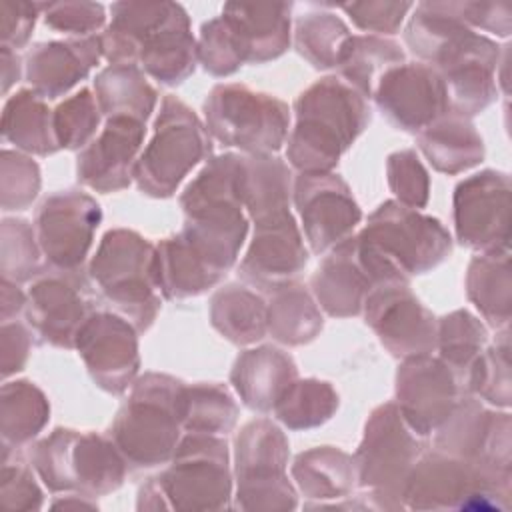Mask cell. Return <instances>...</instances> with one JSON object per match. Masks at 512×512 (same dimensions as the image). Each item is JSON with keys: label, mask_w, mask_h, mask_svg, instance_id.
<instances>
[{"label": "cell", "mask_w": 512, "mask_h": 512, "mask_svg": "<svg viewBox=\"0 0 512 512\" xmlns=\"http://www.w3.org/2000/svg\"><path fill=\"white\" fill-rule=\"evenodd\" d=\"M370 282L374 280L356 252V242H348L318 270L314 276V290L330 314L348 316L360 310Z\"/></svg>", "instance_id": "ffe728a7"}, {"label": "cell", "mask_w": 512, "mask_h": 512, "mask_svg": "<svg viewBox=\"0 0 512 512\" xmlns=\"http://www.w3.org/2000/svg\"><path fill=\"white\" fill-rule=\"evenodd\" d=\"M206 150L208 142L196 116L182 102L168 98L156 122V134L136 166L140 188L152 196L172 194Z\"/></svg>", "instance_id": "277c9868"}, {"label": "cell", "mask_w": 512, "mask_h": 512, "mask_svg": "<svg viewBox=\"0 0 512 512\" xmlns=\"http://www.w3.org/2000/svg\"><path fill=\"white\" fill-rule=\"evenodd\" d=\"M236 406L222 388L196 386L182 392V422L188 428L216 432L234 424Z\"/></svg>", "instance_id": "1f68e13d"}, {"label": "cell", "mask_w": 512, "mask_h": 512, "mask_svg": "<svg viewBox=\"0 0 512 512\" xmlns=\"http://www.w3.org/2000/svg\"><path fill=\"white\" fill-rule=\"evenodd\" d=\"M296 202L316 252L346 236L360 218L346 184L330 174L302 176L296 184Z\"/></svg>", "instance_id": "30bf717a"}, {"label": "cell", "mask_w": 512, "mask_h": 512, "mask_svg": "<svg viewBox=\"0 0 512 512\" xmlns=\"http://www.w3.org/2000/svg\"><path fill=\"white\" fill-rule=\"evenodd\" d=\"M378 104L404 130L430 126L450 104L446 86L432 68L422 64L398 66L380 78Z\"/></svg>", "instance_id": "ba28073f"}, {"label": "cell", "mask_w": 512, "mask_h": 512, "mask_svg": "<svg viewBox=\"0 0 512 512\" xmlns=\"http://www.w3.org/2000/svg\"><path fill=\"white\" fill-rule=\"evenodd\" d=\"M462 20L474 30H486L496 36L510 34V6L504 2H460Z\"/></svg>", "instance_id": "7bdbcfd3"}, {"label": "cell", "mask_w": 512, "mask_h": 512, "mask_svg": "<svg viewBox=\"0 0 512 512\" xmlns=\"http://www.w3.org/2000/svg\"><path fill=\"white\" fill-rule=\"evenodd\" d=\"M102 108L112 116L146 120L154 106V90L144 82L132 64H116L96 80Z\"/></svg>", "instance_id": "484cf974"}, {"label": "cell", "mask_w": 512, "mask_h": 512, "mask_svg": "<svg viewBox=\"0 0 512 512\" xmlns=\"http://www.w3.org/2000/svg\"><path fill=\"white\" fill-rule=\"evenodd\" d=\"M468 294L480 312L502 326L510 318V268L506 250L476 258L468 274Z\"/></svg>", "instance_id": "cb8c5ba5"}, {"label": "cell", "mask_w": 512, "mask_h": 512, "mask_svg": "<svg viewBox=\"0 0 512 512\" xmlns=\"http://www.w3.org/2000/svg\"><path fill=\"white\" fill-rule=\"evenodd\" d=\"M48 414L42 394L28 382L4 388V434L6 438L26 440L38 432Z\"/></svg>", "instance_id": "d6a6232c"}, {"label": "cell", "mask_w": 512, "mask_h": 512, "mask_svg": "<svg viewBox=\"0 0 512 512\" xmlns=\"http://www.w3.org/2000/svg\"><path fill=\"white\" fill-rule=\"evenodd\" d=\"M298 126L290 140V160L308 174H322L350 146L368 120L362 98L336 78L308 88L298 104Z\"/></svg>", "instance_id": "6da1fadb"}, {"label": "cell", "mask_w": 512, "mask_h": 512, "mask_svg": "<svg viewBox=\"0 0 512 512\" xmlns=\"http://www.w3.org/2000/svg\"><path fill=\"white\" fill-rule=\"evenodd\" d=\"M388 178L392 190L402 202L410 206H422L428 196V178L414 152H400L390 156Z\"/></svg>", "instance_id": "ab89813d"}, {"label": "cell", "mask_w": 512, "mask_h": 512, "mask_svg": "<svg viewBox=\"0 0 512 512\" xmlns=\"http://www.w3.org/2000/svg\"><path fill=\"white\" fill-rule=\"evenodd\" d=\"M100 54V36L38 44L28 58V78L42 94L54 98L84 78Z\"/></svg>", "instance_id": "e0dca14e"}, {"label": "cell", "mask_w": 512, "mask_h": 512, "mask_svg": "<svg viewBox=\"0 0 512 512\" xmlns=\"http://www.w3.org/2000/svg\"><path fill=\"white\" fill-rule=\"evenodd\" d=\"M360 238L374 246L402 274L424 272L450 252V238L436 220L394 202L384 204L372 216Z\"/></svg>", "instance_id": "8992f818"}, {"label": "cell", "mask_w": 512, "mask_h": 512, "mask_svg": "<svg viewBox=\"0 0 512 512\" xmlns=\"http://www.w3.org/2000/svg\"><path fill=\"white\" fill-rule=\"evenodd\" d=\"M368 322L380 340L402 356H424L434 348L432 316L400 286H382L368 300Z\"/></svg>", "instance_id": "8fae6325"}, {"label": "cell", "mask_w": 512, "mask_h": 512, "mask_svg": "<svg viewBox=\"0 0 512 512\" xmlns=\"http://www.w3.org/2000/svg\"><path fill=\"white\" fill-rule=\"evenodd\" d=\"M398 398L412 428L426 434L450 418L456 400L452 372L438 360L414 356L398 374Z\"/></svg>", "instance_id": "4fadbf2b"}, {"label": "cell", "mask_w": 512, "mask_h": 512, "mask_svg": "<svg viewBox=\"0 0 512 512\" xmlns=\"http://www.w3.org/2000/svg\"><path fill=\"white\" fill-rule=\"evenodd\" d=\"M92 276L140 328L152 322L158 308L152 292L156 256L140 236L126 230L106 234L92 262Z\"/></svg>", "instance_id": "3957f363"}, {"label": "cell", "mask_w": 512, "mask_h": 512, "mask_svg": "<svg viewBox=\"0 0 512 512\" xmlns=\"http://www.w3.org/2000/svg\"><path fill=\"white\" fill-rule=\"evenodd\" d=\"M98 220L100 210L92 198L74 192L52 196L38 216L40 242L50 260L62 268L78 266Z\"/></svg>", "instance_id": "7c38bea8"}, {"label": "cell", "mask_w": 512, "mask_h": 512, "mask_svg": "<svg viewBox=\"0 0 512 512\" xmlns=\"http://www.w3.org/2000/svg\"><path fill=\"white\" fill-rule=\"evenodd\" d=\"M172 2H114L110 6V24L100 36L102 52L116 64H128L138 58L148 32L164 20Z\"/></svg>", "instance_id": "7402d4cb"}, {"label": "cell", "mask_w": 512, "mask_h": 512, "mask_svg": "<svg viewBox=\"0 0 512 512\" xmlns=\"http://www.w3.org/2000/svg\"><path fill=\"white\" fill-rule=\"evenodd\" d=\"M76 340L94 380L110 392H122L138 368L132 328L116 316L96 314L82 324Z\"/></svg>", "instance_id": "9c48e42d"}, {"label": "cell", "mask_w": 512, "mask_h": 512, "mask_svg": "<svg viewBox=\"0 0 512 512\" xmlns=\"http://www.w3.org/2000/svg\"><path fill=\"white\" fill-rule=\"evenodd\" d=\"M336 404L338 398L328 384L306 380L290 384L276 406L280 420L290 428H310L330 418Z\"/></svg>", "instance_id": "4dcf8cb0"}, {"label": "cell", "mask_w": 512, "mask_h": 512, "mask_svg": "<svg viewBox=\"0 0 512 512\" xmlns=\"http://www.w3.org/2000/svg\"><path fill=\"white\" fill-rule=\"evenodd\" d=\"M350 36L342 18L330 10H310L296 22V46L300 54L320 68L338 64Z\"/></svg>", "instance_id": "83f0119b"}, {"label": "cell", "mask_w": 512, "mask_h": 512, "mask_svg": "<svg viewBox=\"0 0 512 512\" xmlns=\"http://www.w3.org/2000/svg\"><path fill=\"white\" fill-rule=\"evenodd\" d=\"M42 16L46 26L68 34H88L104 26L106 8L98 2L64 0L42 2Z\"/></svg>", "instance_id": "8d00e7d4"}, {"label": "cell", "mask_w": 512, "mask_h": 512, "mask_svg": "<svg viewBox=\"0 0 512 512\" xmlns=\"http://www.w3.org/2000/svg\"><path fill=\"white\" fill-rule=\"evenodd\" d=\"M486 340V332L476 318L466 312H454L440 326L442 358L452 368H468Z\"/></svg>", "instance_id": "836d02e7"}, {"label": "cell", "mask_w": 512, "mask_h": 512, "mask_svg": "<svg viewBox=\"0 0 512 512\" xmlns=\"http://www.w3.org/2000/svg\"><path fill=\"white\" fill-rule=\"evenodd\" d=\"M84 314L80 286L72 280L50 276L30 292V318L52 344L70 346L86 322Z\"/></svg>", "instance_id": "d6986e66"}, {"label": "cell", "mask_w": 512, "mask_h": 512, "mask_svg": "<svg viewBox=\"0 0 512 512\" xmlns=\"http://www.w3.org/2000/svg\"><path fill=\"white\" fill-rule=\"evenodd\" d=\"M508 176L486 170L456 190V230L464 244L484 250H506Z\"/></svg>", "instance_id": "52a82bcc"}, {"label": "cell", "mask_w": 512, "mask_h": 512, "mask_svg": "<svg viewBox=\"0 0 512 512\" xmlns=\"http://www.w3.org/2000/svg\"><path fill=\"white\" fill-rule=\"evenodd\" d=\"M296 370L288 356L272 348L246 352L232 374V380L244 402L258 410L278 404L290 388Z\"/></svg>", "instance_id": "44dd1931"}, {"label": "cell", "mask_w": 512, "mask_h": 512, "mask_svg": "<svg viewBox=\"0 0 512 512\" xmlns=\"http://www.w3.org/2000/svg\"><path fill=\"white\" fill-rule=\"evenodd\" d=\"M40 14H42V2L2 0L0 2V22H2L4 48L22 46L30 38L36 16H40Z\"/></svg>", "instance_id": "60d3db41"}, {"label": "cell", "mask_w": 512, "mask_h": 512, "mask_svg": "<svg viewBox=\"0 0 512 512\" xmlns=\"http://www.w3.org/2000/svg\"><path fill=\"white\" fill-rule=\"evenodd\" d=\"M98 126V110L88 90L66 100L54 120V132L62 146L76 148L82 146Z\"/></svg>", "instance_id": "d590c367"}, {"label": "cell", "mask_w": 512, "mask_h": 512, "mask_svg": "<svg viewBox=\"0 0 512 512\" xmlns=\"http://www.w3.org/2000/svg\"><path fill=\"white\" fill-rule=\"evenodd\" d=\"M212 320L226 338L244 344L262 338L266 328V308L248 290L230 286L214 296Z\"/></svg>", "instance_id": "4316f807"}, {"label": "cell", "mask_w": 512, "mask_h": 512, "mask_svg": "<svg viewBox=\"0 0 512 512\" xmlns=\"http://www.w3.org/2000/svg\"><path fill=\"white\" fill-rule=\"evenodd\" d=\"M4 170L12 172L16 178L4 176V204L6 206H24L30 202L38 190V170L26 158H12L4 154Z\"/></svg>", "instance_id": "b9f144b4"}, {"label": "cell", "mask_w": 512, "mask_h": 512, "mask_svg": "<svg viewBox=\"0 0 512 512\" xmlns=\"http://www.w3.org/2000/svg\"><path fill=\"white\" fill-rule=\"evenodd\" d=\"M220 16L244 60L276 58L290 44L292 4L288 2H228Z\"/></svg>", "instance_id": "5bb4252c"}, {"label": "cell", "mask_w": 512, "mask_h": 512, "mask_svg": "<svg viewBox=\"0 0 512 512\" xmlns=\"http://www.w3.org/2000/svg\"><path fill=\"white\" fill-rule=\"evenodd\" d=\"M306 264V252L288 214L258 224L252 248L242 264L254 282H278L296 274Z\"/></svg>", "instance_id": "ac0fdd59"}, {"label": "cell", "mask_w": 512, "mask_h": 512, "mask_svg": "<svg viewBox=\"0 0 512 512\" xmlns=\"http://www.w3.org/2000/svg\"><path fill=\"white\" fill-rule=\"evenodd\" d=\"M196 56L198 46L190 32L188 12L172 2L164 20L144 38L138 60L154 78L176 84L194 70Z\"/></svg>", "instance_id": "2e32d148"}, {"label": "cell", "mask_w": 512, "mask_h": 512, "mask_svg": "<svg viewBox=\"0 0 512 512\" xmlns=\"http://www.w3.org/2000/svg\"><path fill=\"white\" fill-rule=\"evenodd\" d=\"M320 326V314L304 290L286 288L276 294L270 306V330L278 340L302 344L310 340Z\"/></svg>", "instance_id": "f546056e"}, {"label": "cell", "mask_w": 512, "mask_h": 512, "mask_svg": "<svg viewBox=\"0 0 512 512\" xmlns=\"http://www.w3.org/2000/svg\"><path fill=\"white\" fill-rule=\"evenodd\" d=\"M404 58L398 44L380 36H350L344 44L338 64L344 76L362 92L370 94L376 76H384Z\"/></svg>", "instance_id": "d4e9b609"}, {"label": "cell", "mask_w": 512, "mask_h": 512, "mask_svg": "<svg viewBox=\"0 0 512 512\" xmlns=\"http://www.w3.org/2000/svg\"><path fill=\"white\" fill-rule=\"evenodd\" d=\"M198 58L202 60L206 70L218 76L234 72L244 62L236 46V40L222 16L202 26L200 42H198Z\"/></svg>", "instance_id": "e575fe53"}, {"label": "cell", "mask_w": 512, "mask_h": 512, "mask_svg": "<svg viewBox=\"0 0 512 512\" xmlns=\"http://www.w3.org/2000/svg\"><path fill=\"white\" fill-rule=\"evenodd\" d=\"M142 134V120L112 116L102 136L80 156L78 174L82 182L98 190L126 186Z\"/></svg>", "instance_id": "9a60e30c"}, {"label": "cell", "mask_w": 512, "mask_h": 512, "mask_svg": "<svg viewBox=\"0 0 512 512\" xmlns=\"http://www.w3.org/2000/svg\"><path fill=\"white\" fill-rule=\"evenodd\" d=\"M182 392L166 376L150 374L140 380L114 424V438L130 458L150 464L170 454L182 420Z\"/></svg>", "instance_id": "7a4b0ae2"}, {"label": "cell", "mask_w": 512, "mask_h": 512, "mask_svg": "<svg viewBox=\"0 0 512 512\" xmlns=\"http://www.w3.org/2000/svg\"><path fill=\"white\" fill-rule=\"evenodd\" d=\"M472 388L486 400L506 406L510 402L508 346L488 350L472 368Z\"/></svg>", "instance_id": "74e56055"}, {"label": "cell", "mask_w": 512, "mask_h": 512, "mask_svg": "<svg viewBox=\"0 0 512 512\" xmlns=\"http://www.w3.org/2000/svg\"><path fill=\"white\" fill-rule=\"evenodd\" d=\"M212 132L230 146L266 152L276 150L286 134V106L244 86H218L206 102Z\"/></svg>", "instance_id": "5b68a950"}, {"label": "cell", "mask_w": 512, "mask_h": 512, "mask_svg": "<svg viewBox=\"0 0 512 512\" xmlns=\"http://www.w3.org/2000/svg\"><path fill=\"white\" fill-rule=\"evenodd\" d=\"M340 8L352 18V22L370 32L394 34L408 12L414 8L412 2H388V0H368L340 4Z\"/></svg>", "instance_id": "f35d334b"}, {"label": "cell", "mask_w": 512, "mask_h": 512, "mask_svg": "<svg viewBox=\"0 0 512 512\" xmlns=\"http://www.w3.org/2000/svg\"><path fill=\"white\" fill-rule=\"evenodd\" d=\"M420 146L438 170L450 174L466 170L482 158L480 136L460 118H446L430 124L420 136Z\"/></svg>", "instance_id": "603a6c76"}, {"label": "cell", "mask_w": 512, "mask_h": 512, "mask_svg": "<svg viewBox=\"0 0 512 512\" xmlns=\"http://www.w3.org/2000/svg\"><path fill=\"white\" fill-rule=\"evenodd\" d=\"M4 134L18 146L38 154H48L56 148L48 126V110L30 92H20L8 104L4 114Z\"/></svg>", "instance_id": "f1b7e54d"}]
</instances>
